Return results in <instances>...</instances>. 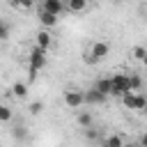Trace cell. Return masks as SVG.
Listing matches in <instances>:
<instances>
[{
  "label": "cell",
  "instance_id": "obj_21",
  "mask_svg": "<svg viewBox=\"0 0 147 147\" xmlns=\"http://www.w3.org/2000/svg\"><path fill=\"white\" fill-rule=\"evenodd\" d=\"M85 138H87V140H96V131H94L92 126H87V129H85Z\"/></svg>",
  "mask_w": 147,
  "mask_h": 147
},
{
  "label": "cell",
  "instance_id": "obj_19",
  "mask_svg": "<svg viewBox=\"0 0 147 147\" xmlns=\"http://www.w3.org/2000/svg\"><path fill=\"white\" fill-rule=\"evenodd\" d=\"M103 145H124V138H119V136H108L106 140H103Z\"/></svg>",
  "mask_w": 147,
  "mask_h": 147
},
{
  "label": "cell",
  "instance_id": "obj_18",
  "mask_svg": "<svg viewBox=\"0 0 147 147\" xmlns=\"http://www.w3.org/2000/svg\"><path fill=\"white\" fill-rule=\"evenodd\" d=\"M9 39V23L0 18V41H7Z\"/></svg>",
  "mask_w": 147,
  "mask_h": 147
},
{
  "label": "cell",
  "instance_id": "obj_2",
  "mask_svg": "<svg viewBox=\"0 0 147 147\" xmlns=\"http://www.w3.org/2000/svg\"><path fill=\"white\" fill-rule=\"evenodd\" d=\"M122 103L129 108V110H140L142 113V108L147 106V99L142 96V94H138V92H133V90H129V92H124L122 96Z\"/></svg>",
  "mask_w": 147,
  "mask_h": 147
},
{
  "label": "cell",
  "instance_id": "obj_22",
  "mask_svg": "<svg viewBox=\"0 0 147 147\" xmlns=\"http://www.w3.org/2000/svg\"><path fill=\"white\" fill-rule=\"evenodd\" d=\"M138 142H140V145H142V147H147V131H145V133H142V136H140V140H138Z\"/></svg>",
  "mask_w": 147,
  "mask_h": 147
},
{
  "label": "cell",
  "instance_id": "obj_16",
  "mask_svg": "<svg viewBox=\"0 0 147 147\" xmlns=\"http://www.w3.org/2000/svg\"><path fill=\"white\" fill-rule=\"evenodd\" d=\"M11 117H14L11 108H9V106H5V103H0V122H9Z\"/></svg>",
  "mask_w": 147,
  "mask_h": 147
},
{
  "label": "cell",
  "instance_id": "obj_10",
  "mask_svg": "<svg viewBox=\"0 0 147 147\" xmlns=\"http://www.w3.org/2000/svg\"><path fill=\"white\" fill-rule=\"evenodd\" d=\"M87 5H90V0H64L67 11H71V14H80V11H85Z\"/></svg>",
  "mask_w": 147,
  "mask_h": 147
},
{
  "label": "cell",
  "instance_id": "obj_12",
  "mask_svg": "<svg viewBox=\"0 0 147 147\" xmlns=\"http://www.w3.org/2000/svg\"><path fill=\"white\" fill-rule=\"evenodd\" d=\"M9 5H11L14 9H23V11H28V9L34 7V0H9Z\"/></svg>",
  "mask_w": 147,
  "mask_h": 147
},
{
  "label": "cell",
  "instance_id": "obj_24",
  "mask_svg": "<svg viewBox=\"0 0 147 147\" xmlns=\"http://www.w3.org/2000/svg\"><path fill=\"white\" fill-rule=\"evenodd\" d=\"M142 113H145V115H147V106H145V108H142Z\"/></svg>",
  "mask_w": 147,
  "mask_h": 147
},
{
  "label": "cell",
  "instance_id": "obj_20",
  "mask_svg": "<svg viewBox=\"0 0 147 147\" xmlns=\"http://www.w3.org/2000/svg\"><path fill=\"white\" fill-rule=\"evenodd\" d=\"M41 110H44V103H41V101H32V103H30V113H32V115H39Z\"/></svg>",
  "mask_w": 147,
  "mask_h": 147
},
{
  "label": "cell",
  "instance_id": "obj_1",
  "mask_svg": "<svg viewBox=\"0 0 147 147\" xmlns=\"http://www.w3.org/2000/svg\"><path fill=\"white\" fill-rule=\"evenodd\" d=\"M110 53V44H106V41H94L92 46H90V51L85 53V62L87 64H99L101 60H106V55Z\"/></svg>",
  "mask_w": 147,
  "mask_h": 147
},
{
  "label": "cell",
  "instance_id": "obj_8",
  "mask_svg": "<svg viewBox=\"0 0 147 147\" xmlns=\"http://www.w3.org/2000/svg\"><path fill=\"white\" fill-rule=\"evenodd\" d=\"M34 41H37V46H41V48H51L53 46V37H51V32H48V28H44V30H39L37 34H34Z\"/></svg>",
  "mask_w": 147,
  "mask_h": 147
},
{
  "label": "cell",
  "instance_id": "obj_4",
  "mask_svg": "<svg viewBox=\"0 0 147 147\" xmlns=\"http://www.w3.org/2000/svg\"><path fill=\"white\" fill-rule=\"evenodd\" d=\"M28 62H30V67H34V69H44V64H46V48H41V46L34 44V46L30 48Z\"/></svg>",
  "mask_w": 147,
  "mask_h": 147
},
{
  "label": "cell",
  "instance_id": "obj_15",
  "mask_svg": "<svg viewBox=\"0 0 147 147\" xmlns=\"http://www.w3.org/2000/svg\"><path fill=\"white\" fill-rule=\"evenodd\" d=\"M78 124H80L83 129L92 126V124H94V117H92V113H80V115H78Z\"/></svg>",
  "mask_w": 147,
  "mask_h": 147
},
{
  "label": "cell",
  "instance_id": "obj_9",
  "mask_svg": "<svg viewBox=\"0 0 147 147\" xmlns=\"http://www.w3.org/2000/svg\"><path fill=\"white\" fill-rule=\"evenodd\" d=\"M37 18H39V23H41L44 28H55V23H57V18H60V16H55V14L46 11V9H39Z\"/></svg>",
  "mask_w": 147,
  "mask_h": 147
},
{
  "label": "cell",
  "instance_id": "obj_11",
  "mask_svg": "<svg viewBox=\"0 0 147 147\" xmlns=\"http://www.w3.org/2000/svg\"><path fill=\"white\" fill-rule=\"evenodd\" d=\"M11 94H14L16 99H25V96H28V83L16 80V83L11 85Z\"/></svg>",
  "mask_w": 147,
  "mask_h": 147
},
{
  "label": "cell",
  "instance_id": "obj_3",
  "mask_svg": "<svg viewBox=\"0 0 147 147\" xmlns=\"http://www.w3.org/2000/svg\"><path fill=\"white\" fill-rule=\"evenodd\" d=\"M110 80H113V92H110V96H122L124 92L131 90L126 74H115V76H110Z\"/></svg>",
  "mask_w": 147,
  "mask_h": 147
},
{
  "label": "cell",
  "instance_id": "obj_14",
  "mask_svg": "<svg viewBox=\"0 0 147 147\" xmlns=\"http://www.w3.org/2000/svg\"><path fill=\"white\" fill-rule=\"evenodd\" d=\"M145 55H147V48H145V46H133V48H131V57H133V60L142 62Z\"/></svg>",
  "mask_w": 147,
  "mask_h": 147
},
{
  "label": "cell",
  "instance_id": "obj_17",
  "mask_svg": "<svg viewBox=\"0 0 147 147\" xmlns=\"http://www.w3.org/2000/svg\"><path fill=\"white\" fill-rule=\"evenodd\" d=\"M129 85H131V90H133V92H138V90L142 87V80H140V76H136V74H129Z\"/></svg>",
  "mask_w": 147,
  "mask_h": 147
},
{
  "label": "cell",
  "instance_id": "obj_5",
  "mask_svg": "<svg viewBox=\"0 0 147 147\" xmlns=\"http://www.w3.org/2000/svg\"><path fill=\"white\" fill-rule=\"evenodd\" d=\"M64 103H67L69 108L83 106V103H85V92H80V90H67V92H64Z\"/></svg>",
  "mask_w": 147,
  "mask_h": 147
},
{
  "label": "cell",
  "instance_id": "obj_23",
  "mask_svg": "<svg viewBox=\"0 0 147 147\" xmlns=\"http://www.w3.org/2000/svg\"><path fill=\"white\" fill-rule=\"evenodd\" d=\"M142 64H145V67H147V55H145V60H142Z\"/></svg>",
  "mask_w": 147,
  "mask_h": 147
},
{
  "label": "cell",
  "instance_id": "obj_7",
  "mask_svg": "<svg viewBox=\"0 0 147 147\" xmlns=\"http://www.w3.org/2000/svg\"><path fill=\"white\" fill-rule=\"evenodd\" d=\"M41 9H46V11L55 14V16H60L67 7H64V0H41Z\"/></svg>",
  "mask_w": 147,
  "mask_h": 147
},
{
  "label": "cell",
  "instance_id": "obj_6",
  "mask_svg": "<svg viewBox=\"0 0 147 147\" xmlns=\"http://www.w3.org/2000/svg\"><path fill=\"white\" fill-rule=\"evenodd\" d=\"M106 99H108V94H103L96 85L90 87V90L85 92V103H90V106H99V103H103Z\"/></svg>",
  "mask_w": 147,
  "mask_h": 147
},
{
  "label": "cell",
  "instance_id": "obj_13",
  "mask_svg": "<svg viewBox=\"0 0 147 147\" xmlns=\"http://www.w3.org/2000/svg\"><path fill=\"white\" fill-rule=\"evenodd\" d=\"M96 87H99L103 94L110 96V92H113V80H110V78H101V80H96Z\"/></svg>",
  "mask_w": 147,
  "mask_h": 147
}]
</instances>
